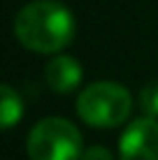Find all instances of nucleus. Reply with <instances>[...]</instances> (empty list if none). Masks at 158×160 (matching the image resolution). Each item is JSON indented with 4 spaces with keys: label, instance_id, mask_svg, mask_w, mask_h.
I'll list each match as a JSON object with an SVG mask.
<instances>
[{
    "label": "nucleus",
    "instance_id": "1",
    "mask_svg": "<svg viewBox=\"0 0 158 160\" xmlns=\"http://www.w3.org/2000/svg\"><path fill=\"white\" fill-rule=\"evenodd\" d=\"M14 35L28 51L56 53L72 42L74 19L56 0H35L16 14Z\"/></svg>",
    "mask_w": 158,
    "mask_h": 160
},
{
    "label": "nucleus",
    "instance_id": "2",
    "mask_svg": "<svg viewBox=\"0 0 158 160\" xmlns=\"http://www.w3.org/2000/svg\"><path fill=\"white\" fill-rule=\"evenodd\" d=\"M133 109L128 88L116 81H95L77 98V114L91 128H116L126 123Z\"/></svg>",
    "mask_w": 158,
    "mask_h": 160
},
{
    "label": "nucleus",
    "instance_id": "3",
    "mask_svg": "<svg viewBox=\"0 0 158 160\" xmlns=\"http://www.w3.org/2000/svg\"><path fill=\"white\" fill-rule=\"evenodd\" d=\"M30 160H81V132L68 118L49 116L33 125L26 142Z\"/></svg>",
    "mask_w": 158,
    "mask_h": 160
},
{
    "label": "nucleus",
    "instance_id": "4",
    "mask_svg": "<svg viewBox=\"0 0 158 160\" xmlns=\"http://www.w3.org/2000/svg\"><path fill=\"white\" fill-rule=\"evenodd\" d=\"M119 156L121 160H158V118L133 121L121 135Z\"/></svg>",
    "mask_w": 158,
    "mask_h": 160
},
{
    "label": "nucleus",
    "instance_id": "5",
    "mask_svg": "<svg viewBox=\"0 0 158 160\" xmlns=\"http://www.w3.org/2000/svg\"><path fill=\"white\" fill-rule=\"evenodd\" d=\"M44 79L54 93H72L81 84V65L72 56H54L44 68Z\"/></svg>",
    "mask_w": 158,
    "mask_h": 160
},
{
    "label": "nucleus",
    "instance_id": "6",
    "mask_svg": "<svg viewBox=\"0 0 158 160\" xmlns=\"http://www.w3.org/2000/svg\"><path fill=\"white\" fill-rule=\"evenodd\" d=\"M0 91H3V128L9 130L16 121L21 118V114H23V104H21V98L14 93V88L9 84H3L0 86Z\"/></svg>",
    "mask_w": 158,
    "mask_h": 160
},
{
    "label": "nucleus",
    "instance_id": "7",
    "mask_svg": "<svg viewBox=\"0 0 158 160\" xmlns=\"http://www.w3.org/2000/svg\"><path fill=\"white\" fill-rule=\"evenodd\" d=\"M140 107H142L144 116L158 118V81H151L142 88L140 93Z\"/></svg>",
    "mask_w": 158,
    "mask_h": 160
},
{
    "label": "nucleus",
    "instance_id": "8",
    "mask_svg": "<svg viewBox=\"0 0 158 160\" xmlns=\"http://www.w3.org/2000/svg\"><path fill=\"white\" fill-rule=\"evenodd\" d=\"M81 160H114V156L105 146H91L81 153Z\"/></svg>",
    "mask_w": 158,
    "mask_h": 160
}]
</instances>
